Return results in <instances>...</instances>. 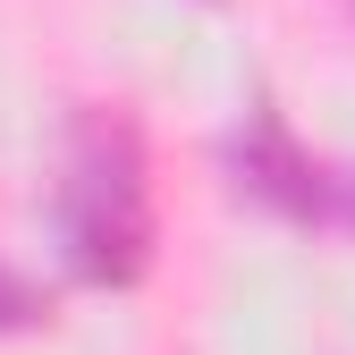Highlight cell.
I'll list each match as a JSON object with an SVG mask.
<instances>
[{
    "label": "cell",
    "mask_w": 355,
    "mask_h": 355,
    "mask_svg": "<svg viewBox=\"0 0 355 355\" xmlns=\"http://www.w3.org/2000/svg\"><path fill=\"white\" fill-rule=\"evenodd\" d=\"M68 237L85 271H136V245H144V195H136V161H127L119 136H85L76 153V187H68Z\"/></svg>",
    "instance_id": "obj_1"
},
{
    "label": "cell",
    "mask_w": 355,
    "mask_h": 355,
    "mask_svg": "<svg viewBox=\"0 0 355 355\" xmlns=\"http://www.w3.org/2000/svg\"><path fill=\"white\" fill-rule=\"evenodd\" d=\"M237 169H245L254 195H271V203H288V211H322V169L304 161L279 127H254V136L237 144Z\"/></svg>",
    "instance_id": "obj_2"
},
{
    "label": "cell",
    "mask_w": 355,
    "mask_h": 355,
    "mask_svg": "<svg viewBox=\"0 0 355 355\" xmlns=\"http://www.w3.org/2000/svg\"><path fill=\"white\" fill-rule=\"evenodd\" d=\"M338 211H347V220H355V169H347V178H338Z\"/></svg>",
    "instance_id": "obj_3"
},
{
    "label": "cell",
    "mask_w": 355,
    "mask_h": 355,
    "mask_svg": "<svg viewBox=\"0 0 355 355\" xmlns=\"http://www.w3.org/2000/svg\"><path fill=\"white\" fill-rule=\"evenodd\" d=\"M9 313H17V288H9V279H0V322H9Z\"/></svg>",
    "instance_id": "obj_4"
}]
</instances>
